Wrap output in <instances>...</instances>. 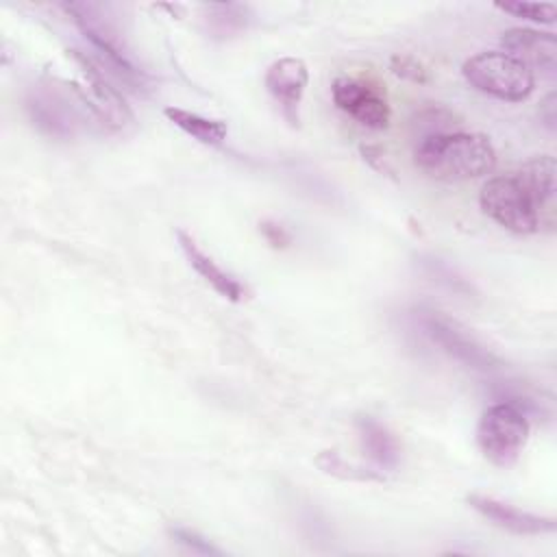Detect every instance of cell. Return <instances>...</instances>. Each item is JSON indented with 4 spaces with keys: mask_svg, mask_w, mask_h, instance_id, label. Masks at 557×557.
Returning a JSON list of instances; mask_svg holds the SVG:
<instances>
[{
    "mask_svg": "<svg viewBox=\"0 0 557 557\" xmlns=\"http://www.w3.org/2000/svg\"><path fill=\"white\" fill-rule=\"evenodd\" d=\"M416 165L440 181H466L492 172L494 146L479 133L431 135L416 146Z\"/></svg>",
    "mask_w": 557,
    "mask_h": 557,
    "instance_id": "obj_1",
    "label": "cell"
},
{
    "mask_svg": "<svg viewBox=\"0 0 557 557\" xmlns=\"http://www.w3.org/2000/svg\"><path fill=\"white\" fill-rule=\"evenodd\" d=\"M461 72L474 89L500 100H524L535 87L533 72L507 52H481L468 59Z\"/></svg>",
    "mask_w": 557,
    "mask_h": 557,
    "instance_id": "obj_2",
    "label": "cell"
},
{
    "mask_svg": "<svg viewBox=\"0 0 557 557\" xmlns=\"http://www.w3.org/2000/svg\"><path fill=\"white\" fill-rule=\"evenodd\" d=\"M529 437V420L522 407L503 400L487 407L479 420L476 440L483 455L496 466H511Z\"/></svg>",
    "mask_w": 557,
    "mask_h": 557,
    "instance_id": "obj_3",
    "label": "cell"
},
{
    "mask_svg": "<svg viewBox=\"0 0 557 557\" xmlns=\"http://www.w3.org/2000/svg\"><path fill=\"white\" fill-rule=\"evenodd\" d=\"M481 209L500 226L513 233H535L540 226V211L522 183L513 176L490 178L481 189Z\"/></svg>",
    "mask_w": 557,
    "mask_h": 557,
    "instance_id": "obj_4",
    "label": "cell"
},
{
    "mask_svg": "<svg viewBox=\"0 0 557 557\" xmlns=\"http://www.w3.org/2000/svg\"><path fill=\"white\" fill-rule=\"evenodd\" d=\"M63 11L72 15L81 33L107 57L109 65L115 67L117 76L133 83L137 76V70L128 59V50L124 46V39L117 26L107 13H102V7L91 2H70V4H63Z\"/></svg>",
    "mask_w": 557,
    "mask_h": 557,
    "instance_id": "obj_5",
    "label": "cell"
},
{
    "mask_svg": "<svg viewBox=\"0 0 557 557\" xmlns=\"http://www.w3.org/2000/svg\"><path fill=\"white\" fill-rule=\"evenodd\" d=\"M422 326H424V333L457 361H461L474 370H483V372L500 366V359L496 355H492L487 348H483L457 322H450L437 313H424Z\"/></svg>",
    "mask_w": 557,
    "mask_h": 557,
    "instance_id": "obj_6",
    "label": "cell"
},
{
    "mask_svg": "<svg viewBox=\"0 0 557 557\" xmlns=\"http://www.w3.org/2000/svg\"><path fill=\"white\" fill-rule=\"evenodd\" d=\"M333 102L361 122L368 128H387L389 124V104L387 100L368 83L357 78L339 76L333 87Z\"/></svg>",
    "mask_w": 557,
    "mask_h": 557,
    "instance_id": "obj_7",
    "label": "cell"
},
{
    "mask_svg": "<svg viewBox=\"0 0 557 557\" xmlns=\"http://www.w3.org/2000/svg\"><path fill=\"white\" fill-rule=\"evenodd\" d=\"M309 83V70L305 61L285 57L274 61L265 72V87L270 96L278 102L285 120L292 126L300 124V100L305 94V87Z\"/></svg>",
    "mask_w": 557,
    "mask_h": 557,
    "instance_id": "obj_8",
    "label": "cell"
},
{
    "mask_svg": "<svg viewBox=\"0 0 557 557\" xmlns=\"http://www.w3.org/2000/svg\"><path fill=\"white\" fill-rule=\"evenodd\" d=\"M500 44L507 54L524 63L531 72L540 70L553 78L557 72V39L553 33H540L533 28H509L503 33Z\"/></svg>",
    "mask_w": 557,
    "mask_h": 557,
    "instance_id": "obj_9",
    "label": "cell"
},
{
    "mask_svg": "<svg viewBox=\"0 0 557 557\" xmlns=\"http://www.w3.org/2000/svg\"><path fill=\"white\" fill-rule=\"evenodd\" d=\"M72 54L78 61V65L83 67V74L87 78V89L94 100V104H91L94 113L111 128H124L128 122H133L131 109L126 107V102L117 94V89L107 81L104 72H100L98 65L89 57L81 54L78 50H72Z\"/></svg>",
    "mask_w": 557,
    "mask_h": 557,
    "instance_id": "obj_10",
    "label": "cell"
},
{
    "mask_svg": "<svg viewBox=\"0 0 557 557\" xmlns=\"http://www.w3.org/2000/svg\"><path fill=\"white\" fill-rule=\"evenodd\" d=\"M26 111L33 124L52 137L67 139L76 133L78 122H76L74 109L57 89H48V87L33 89L26 98Z\"/></svg>",
    "mask_w": 557,
    "mask_h": 557,
    "instance_id": "obj_11",
    "label": "cell"
},
{
    "mask_svg": "<svg viewBox=\"0 0 557 557\" xmlns=\"http://www.w3.org/2000/svg\"><path fill=\"white\" fill-rule=\"evenodd\" d=\"M468 505L472 509H476L481 516H485L487 520H492L494 524L511 531V533H520V535H537V533H548L555 531V520L553 518H544V516H535L522 509H516L507 503H500L496 498L490 496H479L472 494L468 496Z\"/></svg>",
    "mask_w": 557,
    "mask_h": 557,
    "instance_id": "obj_12",
    "label": "cell"
},
{
    "mask_svg": "<svg viewBox=\"0 0 557 557\" xmlns=\"http://www.w3.org/2000/svg\"><path fill=\"white\" fill-rule=\"evenodd\" d=\"M176 237H178V244H181V248H183L187 261L191 263V268H194L220 296H224V298H228V300H233V302L242 300L244 287H242V283H239L237 278H233L231 274H226L209 255H205V252L200 250V246H198L187 233L176 231Z\"/></svg>",
    "mask_w": 557,
    "mask_h": 557,
    "instance_id": "obj_13",
    "label": "cell"
},
{
    "mask_svg": "<svg viewBox=\"0 0 557 557\" xmlns=\"http://www.w3.org/2000/svg\"><path fill=\"white\" fill-rule=\"evenodd\" d=\"M516 178L522 183V187L531 196L537 211L553 202L555 198V159L553 157L542 154L527 161L516 172Z\"/></svg>",
    "mask_w": 557,
    "mask_h": 557,
    "instance_id": "obj_14",
    "label": "cell"
},
{
    "mask_svg": "<svg viewBox=\"0 0 557 557\" xmlns=\"http://www.w3.org/2000/svg\"><path fill=\"white\" fill-rule=\"evenodd\" d=\"M357 429H359V440L366 450V455L381 468H396L400 459L398 444L394 435L379 424L370 416H359L357 418Z\"/></svg>",
    "mask_w": 557,
    "mask_h": 557,
    "instance_id": "obj_15",
    "label": "cell"
},
{
    "mask_svg": "<svg viewBox=\"0 0 557 557\" xmlns=\"http://www.w3.org/2000/svg\"><path fill=\"white\" fill-rule=\"evenodd\" d=\"M163 113L172 124H176L181 131H185L200 144L220 146L226 139L228 128L222 120H211V117H205V115H198L194 111L178 109V107H168Z\"/></svg>",
    "mask_w": 557,
    "mask_h": 557,
    "instance_id": "obj_16",
    "label": "cell"
},
{
    "mask_svg": "<svg viewBox=\"0 0 557 557\" xmlns=\"http://www.w3.org/2000/svg\"><path fill=\"white\" fill-rule=\"evenodd\" d=\"M209 28L224 37V35H231L235 30H239L244 24H246V7L242 4H215V7H209Z\"/></svg>",
    "mask_w": 557,
    "mask_h": 557,
    "instance_id": "obj_17",
    "label": "cell"
},
{
    "mask_svg": "<svg viewBox=\"0 0 557 557\" xmlns=\"http://www.w3.org/2000/svg\"><path fill=\"white\" fill-rule=\"evenodd\" d=\"M457 124L455 122V115L446 109H440V107H431V109H424L420 111L413 120H411V126L413 131L420 135V141L431 137V135H442V133H450V126Z\"/></svg>",
    "mask_w": 557,
    "mask_h": 557,
    "instance_id": "obj_18",
    "label": "cell"
},
{
    "mask_svg": "<svg viewBox=\"0 0 557 557\" xmlns=\"http://www.w3.org/2000/svg\"><path fill=\"white\" fill-rule=\"evenodd\" d=\"M496 9L540 24H553L557 17V9L550 2H496Z\"/></svg>",
    "mask_w": 557,
    "mask_h": 557,
    "instance_id": "obj_19",
    "label": "cell"
},
{
    "mask_svg": "<svg viewBox=\"0 0 557 557\" xmlns=\"http://www.w3.org/2000/svg\"><path fill=\"white\" fill-rule=\"evenodd\" d=\"M318 466L331 474H337V476H344V479H379V474L374 472H366V470H359V468H352V466H346L335 453L326 450L318 457Z\"/></svg>",
    "mask_w": 557,
    "mask_h": 557,
    "instance_id": "obj_20",
    "label": "cell"
},
{
    "mask_svg": "<svg viewBox=\"0 0 557 557\" xmlns=\"http://www.w3.org/2000/svg\"><path fill=\"white\" fill-rule=\"evenodd\" d=\"M424 270L429 272V276H435L440 283H444L446 287H450L453 292H470V287L463 283V278H459L446 263H442L440 259H422Z\"/></svg>",
    "mask_w": 557,
    "mask_h": 557,
    "instance_id": "obj_21",
    "label": "cell"
},
{
    "mask_svg": "<svg viewBox=\"0 0 557 557\" xmlns=\"http://www.w3.org/2000/svg\"><path fill=\"white\" fill-rule=\"evenodd\" d=\"M392 72L411 83H426V70L413 57L407 54L392 57Z\"/></svg>",
    "mask_w": 557,
    "mask_h": 557,
    "instance_id": "obj_22",
    "label": "cell"
},
{
    "mask_svg": "<svg viewBox=\"0 0 557 557\" xmlns=\"http://www.w3.org/2000/svg\"><path fill=\"white\" fill-rule=\"evenodd\" d=\"M170 533H172V537H174L176 542H181L183 546H187V548L194 550V553H200V555H220V550H218L215 546H211L209 540H205L202 535H198V533H194V531H189V529H172Z\"/></svg>",
    "mask_w": 557,
    "mask_h": 557,
    "instance_id": "obj_23",
    "label": "cell"
},
{
    "mask_svg": "<svg viewBox=\"0 0 557 557\" xmlns=\"http://www.w3.org/2000/svg\"><path fill=\"white\" fill-rule=\"evenodd\" d=\"M261 233L268 239V244H272L274 248H285L292 242L289 233L276 222H261Z\"/></svg>",
    "mask_w": 557,
    "mask_h": 557,
    "instance_id": "obj_24",
    "label": "cell"
},
{
    "mask_svg": "<svg viewBox=\"0 0 557 557\" xmlns=\"http://www.w3.org/2000/svg\"><path fill=\"white\" fill-rule=\"evenodd\" d=\"M540 120L544 122V126L553 133L555 131V120H557V115H555V94L550 91L544 100H542V104H540Z\"/></svg>",
    "mask_w": 557,
    "mask_h": 557,
    "instance_id": "obj_25",
    "label": "cell"
}]
</instances>
